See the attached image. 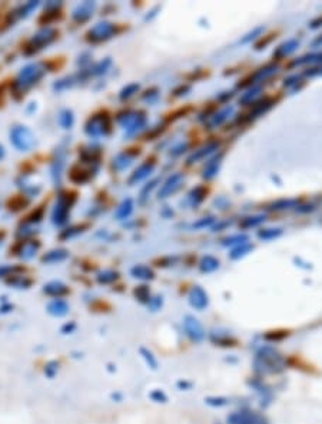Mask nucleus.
<instances>
[{"label": "nucleus", "mask_w": 322, "mask_h": 424, "mask_svg": "<svg viewBox=\"0 0 322 424\" xmlns=\"http://www.w3.org/2000/svg\"><path fill=\"white\" fill-rule=\"evenodd\" d=\"M116 278H118V273H116V272L106 270V272H103V273H101V274L98 276V282H99V283H103V284H106V283L115 282Z\"/></svg>", "instance_id": "nucleus-30"}, {"label": "nucleus", "mask_w": 322, "mask_h": 424, "mask_svg": "<svg viewBox=\"0 0 322 424\" xmlns=\"http://www.w3.org/2000/svg\"><path fill=\"white\" fill-rule=\"evenodd\" d=\"M58 123L62 128L65 130H69V128H73L75 124V116H73V112L71 108H62L58 114Z\"/></svg>", "instance_id": "nucleus-17"}, {"label": "nucleus", "mask_w": 322, "mask_h": 424, "mask_svg": "<svg viewBox=\"0 0 322 424\" xmlns=\"http://www.w3.org/2000/svg\"><path fill=\"white\" fill-rule=\"evenodd\" d=\"M43 216H45V208H43V206H39V208H35L29 216L26 217V220H25V222L35 226V224H38L39 222H42Z\"/></svg>", "instance_id": "nucleus-27"}, {"label": "nucleus", "mask_w": 322, "mask_h": 424, "mask_svg": "<svg viewBox=\"0 0 322 424\" xmlns=\"http://www.w3.org/2000/svg\"><path fill=\"white\" fill-rule=\"evenodd\" d=\"M69 178H71L73 183H78V184H82V183H86L89 178H91V172L86 170V168L81 166L79 163L72 166L71 170H69Z\"/></svg>", "instance_id": "nucleus-15"}, {"label": "nucleus", "mask_w": 322, "mask_h": 424, "mask_svg": "<svg viewBox=\"0 0 322 424\" xmlns=\"http://www.w3.org/2000/svg\"><path fill=\"white\" fill-rule=\"evenodd\" d=\"M132 274L135 277H139V278H152L153 277V273L145 266L133 267L132 268Z\"/></svg>", "instance_id": "nucleus-29"}, {"label": "nucleus", "mask_w": 322, "mask_h": 424, "mask_svg": "<svg viewBox=\"0 0 322 424\" xmlns=\"http://www.w3.org/2000/svg\"><path fill=\"white\" fill-rule=\"evenodd\" d=\"M36 233H38V230L35 228L33 224H29V223L23 222L21 226L18 227V230H16V237H18L19 240H29V238H32Z\"/></svg>", "instance_id": "nucleus-20"}, {"label": "nucleus", "mask_w": 322, "mask_h": 424, "mask_svg": "<svg viewBox=\"0 0 322 424\" xmlns=\"http://www.w3.org/2000/svg\"><path fill=\"white\" fill-rule=\"evenodd\" d=\"M76 202V193L75 192H61L56 198V202L52 208V223L55 226H65L68 223V218L71 214L72 206Z\"/></svg>", "instance_id": "nucleus-2"}, {"label": "nucleus", "mask_w": 322, "mask_h": 424, "mask_svg": "<svg viewBox=\"0 0 322 424\" xmlns=\"http://www.w3.org/2000/svg\"><path fill=\"white\" fill-rule=\"evenodd\" d=\"M132 208H133V203H132L131 198H126L123 203H122L118 212H116V217L118 218H126L132 213Z\"/></svg>", "instance_id": "nucleus-28"}, {"label": "nucleus", "mask_w": 322, "mask_h": 424, "mask_svg": "<svg viewBox=\"0 0 322 424\" xmlns=\"http://www.w3.org/2000/svg\"><path fill=\"white\" fill-rule=\"evenodd\" d=\"M111 64V60L106 59L105 62H101V63H98L95 68H93V73L95 74H101V73H103V72H106V69H108V66Z\"/></svg>", "instance_id": "nucleus-33"}, {"label": "nucleus", "mask_w": 322, "mask_h": 424, "mask_svg": "<svg viewBox=\"0 0 322 424\" xmlns=\"http://www.w3.org/2000/svg\"><path fill=\"white\" fill-rule=\"evenodd\" d=\"M116 33V26L113 23L108 22H101L96 23L89 32H88V40L92 43H101L103 40L111 39L112 36Z\"/></svg>", "instance_id": "nucleus-8"}, {"label": "nucleus", "mask_w": 322, "mask_h": 424, "mask_svg": "<svg viewBox=\"0 0 322 424\" xmlns=\"http://www.w3.org/2000/svg\"><path fill=\"white\" fill-rule=\"evenodd\" d=\"M139 153H135V154H131L129 152L128 153H122L118 158L113 160V168H116L118 170H122V168H128L131 164V160L133 158V156H136Z\"/></svg>", "instance_id": "nucleus-24"}, {"label": "nucleus", "mask_w": 322, "mask_h": 424, "mask_svg": "<svg viewBox=\"0 0 322 424\" xmlns=\"http://www.w3.org/2000/svg\"><path fill=\"white\" fill-rule=\"evenodd\" d=\"M61 10H45V13H42V16L39 18V23L46 26V24H51V23L56 22V20L61 19Z\"/></svg>", "instance_id": "nucleus-23"}, {"label": "nucleus", "mask_w": 322, "mask_h": 424, "mask_svg": "<svg viewBox=\"0 0 322 424\" xmlns=\"http://www.w3.org/2000/svg\"><path fill=\"white\" fill-rule=\"evenodd\" d=\"M85 132L91 136V138H98V136H105L111 132V120L108 118V114H95L92 116L86 126Z\"/></svg>", "instance_id": "nucleus-7"}, {"label": "nucleus", "mask_w": 322, "mask_h": 424, "mask_svg": "<svg viewBox=\"0 0 322 424\" xmlns=\"http://www.w3.org/2000/svg\"><path fill=\"white\" fill-rule=\"evenodd\" d=\"M25 272V267L19 264H0V277H11L13 274H21Z\"/></svg>", "instance_id": "nucleus-22"}, {"label": "nucleus", "mask_w": 322, "mask_h": 424, "mask_svg": "<svg viewBox=\"0 0 322 424\" xmlns=\"http://www.w3.org/2000/svg\"><path fill=\"white\" fill-rule=\"evenodd\" d=\"M86 227H88V224H76V226L66 227L65 230H62L61 232L59 238H61V240H69V238H72V237L78 236V234L83 233Z\"/></svg>", "instance_id": "nucleus-21"}, {"label": "nucleus", "mask_w": 322, "mask_h": 424, "mask_svg": "<svg viewBox=\"0 0 322 424\" xmlns=\"http://www.w3.org/2000/svg\"><path fill=\"white\" fill-rule=\"evenodd\" d=\"M58 36H59L58 30L53 29L51 26H45V28L38 30L31 39L23 44V53L26 56H33L45 48H48L49 44H52L55 40L58 39Z\"/></svg>", "instance_id": "nucleus-3"}, {"label": "nucleus", "mask_w": 322, "mask_h": 424, "mask_svg": "<svg viewBox=\"0 0 322 424\" xmlns=\"http://www.w3.org/2000/svg\"><path fill=\"white\" fill-rule=\"evenodd\" d=\"M293 360L296 362L295 364H292L295 368H303L306 373H312V366L308 364L303 358H301V357H293Z\"/></svg>", "instance_id": "nucleus-31"}, {"label": "nucleus", "mask_w": 322, "mask_h": 424, "mask_svg": "<svg viewBox=\"0 0 322 424\" xmlns=\"http://www.w3.org/2000/svg\"><path fill=\"white\" fill-rule=\"evenodd\" d=\"M5 237H6V233H5V232H0V246H2L3 242H5Z\"/></svg>", "instance_id": "nucleus-35"}, {"label": "nucleus", "mask_w": 322, "mask_h": 424, "mask_svg": "<svg viewBox=\"0 0 322 424\" xmlns=\"http://www.w3.org/2000/svg\"><path fill=\"white\" fill-rule=\"evenodd\" d=\"M6 283L16 287V288H29L33 283V280L31 277L23 276V273H21V274H13V276L8 277Z\"/></svg>", "instance_id": "nucleus-18"}, {"label": "nucleus", "mask_w": 322, "mask_h": 424, "mask_svg": "<svg viewBox=\"0 0 322 424\" xmlns=\"http://www.w3.org/2000/svg\"><path fill=\"white\" fill-rule=\"evenodd\" d=\"M39 6H41V2H28V3H25V4L18 6L16 9L9 12L8 18H6V23H8V24H13V23H16L18 20L29 18L32 13L38 9Z\"/></svg>", "instance_id": "nucleus-11"}, {"label": "nucleus", "mask_w": 322, "mask_h": 424, "mask_svg": "<svg viewBox=\"0 0 322 424\" xmlns=\"http://www.w3.org/2000/svg\"><path fill=\"white\" fill-rule=\"evenodd\" d=\"M75 84V78H72V76H66V78H63V79H59L56 80L55 83H53V90L55 92H63V90L69 89V88H72Z\"/></svg>", "instance_id": "nucleus-26"}, {"label": "nucleus", "mask_w": 322, "mask_h": 424, "mask_svg": "<svg viewBox=\"0 0 322 424\" xmlns=\"http://www.w3.org/2000/svg\"><path fill=\"white\" fill-rule=\"evenodd\" d=\"M29 203H31V200L28 198H25L23 194H19V196H15V198H12L9 202H8V208L11 210V212H13V213H16V212H21V210H23V208H26L28 206H29Z\"/></svg>", "instance_id": "nucleus-19"}, {"label": "nucleus", "mask_w": 322, "mask_h": 424, "mask_svg": "<svg viewBox=\"0 0 322 424\" xmlns=\"http://www.w3.org/2000/svg\"><path fill=\"white\" fill-rule=\"evenodd\" d=\"M41 250V242L36 238L29 240H19L15 246L11 248V254L19 257L21 260H32Z\"/></svg>", "instance_id": "nucleus-6"}, {"label": "nucleus", "mask_w": 322, "mask_h": 424, "mask_svg": "<svg viewBox=\"0 0 322 424\" xmlns=\"http://www.w3.org/2000/svg\"><path fill=\"white\" fill-rule=\"evenodd\" d=\"M66 156L68 152L65 146H58L53 152V156L51 160V178L53 184L58 188L62 184V178H63V170L66 166Z\"/></svg>", "instance_id": "nucleus-5"}, {"label": "nucleus", "mask_w": 322, "mask_h": 424, "mask_svg": "<svg viewBox=\"0 0 322 424\" xmlns=\"http://www.w3.org/2000/svg\"><path fill=\"white\" fill-rule=\"evenodd\" d=\"M69 257V252L66 248H52L42 256V263L46 264H56L62 263Z\"/></svg>", "instance_id": "nucleus-14"}, {"label": "nucleus", "mask_w": 322, "mask_h": 424, "mask_svg": "<svg viewBox=\"0 0 322 424\" xmlns=\"http://www.w3.org/2000/svg\"><path fill=\"white\" fill-rule=\"evenodd\" d=\"M43 293L48 294V296L55 297V298H61V297L69 294L71 290L65 283H62L59 280H53V282H49L43 286Z\"/></svg>", "instance_id": "nucleus-13"}, {"label": "nucleus", "mask_w": 322, "mask_h": 424, "mask_svg": "<svg viewBox=\"0 0 322 424\" xmlns=\"http://www.w3.org/2000/svg\"><path fill=\"white\" fill-rule=\"evenodd\" d=\"M138 89H139L138 84H129L128 88H125V89L121 92V99H128V98H131L132 94Z\"/></svg>", "instance_id": "nucleus-32"}, {"label": "nucleus", "mask_w": 322, "mask_h": 424, "mask_svg": "<svg viewBox=\"0 0 322 424\" xmlns=\"http://www.w3.org/2000/svg\"><path fill=\"white\" fill-rule=\"evenodd\" d=\"M118 120L123 128H128L129 134L135 133L136 130H139L145 124L143 113H136V112H126L123 114H119Z\"/></svg>", "instance_id": "nucleus-10"}, {"label": "nucleus", "mask_w": 322, "mask_h": 424, "mask_svg": "<svg viewBox=\"0 0 322 424\" xmlns=\"http://www.w3.org/2000/svg\"><path fill=\"white\" fill-rule=\"evenodd\" d=\"M48 312L52 316L62 317L68 314L69 312V304L63 300V298H53L51 303L48 304Z\"/></svg>", "instance_id": "nucleus-16"}, {"label": "nucleus", "mask_w": 322, "mask_h": 424, "mask_svg": "<svg viewBox=\"0 0 322 424\" xmlns=\"http://www.w3.org/2000/svg\"><path fill=\"white\" fill-rule=\"evenodd\" d=\"M152 168H153V164H149V163H145V164H142L141 168H138L133 174H132L131 178V183H136V182H139V180H142V178H145L148 174H149V172L152 170Z\"/></svg>", "instance_id": "nucleus-25"}, {"label": "nucleus", "mask_w": 322, "mask_h": 424, "mask_svg": "<svg viewBox=\"0 0 322 424\" xmlns=\"http://www.w3.org/2000/svg\"><path fill=\"white\" fill-rule=\"evenodd\" d=\"M16 184L22 190L23 196L28 198L29 200L33 198H38L39 193L42 192V184L35 183L29 173H22L21 176L16 178Z\"/></svg>", "instance_id": "nucleus-9"}, {"label": "nucleus", "mask_w": 322, "mask_h": 424, "mask_svg": "<svg viewBox=\"0 0 322 424\" xmlns=\"http://www.w3.org/2000/svg\"><path fill=\"white\" fill-rule=\"evenodd\" d=\"M9 138L13 148L18 152L28 153L36 146V138L31 128L25 124H15L12 126L9 132Z\"/></svg>", "instance_id": "nucleus-4"}, {"label": "nucleus", "mask_w": 322, "mask_h": 424, "mask_svg": "<svg viewBox=\"0 0 322 424\" xmlns=\"http://www.w3.org/2000/svg\"><path fill=\"white\" fill-rule=\"evenodd\" d=\"M46 72L48 64L45 62H32L23 66L12 82V94L15 96V99H22L28 90H31L43 79Z\"/></svg>", "instance_id": "nucleus-1"}, {"label": "nucleus", "mask_w": 322, "mask_h": 424, "mask_svg": "<svg viewBox=\"0 0 322 424\" xmlns=\"http://www.w3.org/2000/svg\"><path fill=\"white\" fill-rule=\"evenodd\" d=\"M93 9H95V3H91V2L81 3L72 10V19L76 23H85L86 20L91 19Z\"/></svg>", "instance_id": "nucleus-12"}, {"label": "nucleus", "mask_w": 322, "mask_h": 424, "mask_svg": "<svg viewBox=\"0 0 322 424\" xmlns=\"http://www.w3.org/2000/svg\"><path fill=\"white\" fill-rule=\"evenodd\" d=\"M5 156H6V148H5L3 144H0V162L5 158Z\"/></svg>", "instance_id": "nucleus-34"}]
</instances>
